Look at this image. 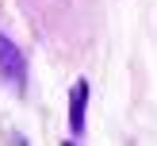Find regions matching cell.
<instances>
[{
	"instance_id": "cell-1",
	"label": "cell",
	"mask_w": 157,
	"mask_h": 146,
	"mask_svg": "<svg viewBox=\"0 0 157 146\" xmlns=\"http://www.w3.org/2000/svg\"><path fill=\"white\" fill-rule=\"evenodd\" d=\"M0 77H4L8 89H23V77H27L23 50H19V46H15L8 35H0Z\"/></svg>"
},
{
	"instance_id": "cell-2",
	"label": "cell",
	"mask_w": 157,
	"mask_h": 146,
	"mask_svg": "<svg viewBox=\"0 0 157 146\" xmlns=\"http://www.w3.org/2000/svg\"><path fill=\"white\" fill-rule=\"evenodd\" d=\"M84 104H88V85L77 81L69 92V131L73 135H84Z\"/></svg>"
}]
</instances>
